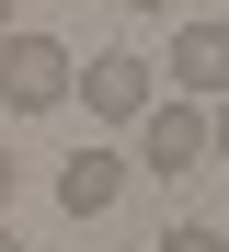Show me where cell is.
<instances>
[{"mask_svg": "<svg viewBox=\"0 0 229 252\" xmlns=\"http://www.w3.org/2000/svg\"><path fill=\"white\" fill-rule=\"evenodd\" d=\"M69 80H80V58L58 46V34H34V23L0 34V103H12V115H58Z\"/></svg>", "mask_w": 229, "mask_h": 252, "instance_id": "cell-1", "label": "cell"}, {"mask_svg": "<svg viewBox=\"0 0 229 252\" xmlns=\"http://www.w3.org/2000/svg\"><path fill=\"white\" fill-rule=\"evenodd\" d=\"M69 103H92V126H137L161 103V58H137V46H103L80 80H69Z\"/></svg>", "mask_w": 229, "mask_h": 252, "instance_id": "cell-2", "label": "cell"}, {"mask_svg": "<svg viewBox=\"0 0 229 252\" xmlns=\"http://www.w3.org/2000/svg\"><path fill=\"white\" fill-rule=\"evenodd\" d=\"M195 160H206V103H149V115H137V160H126V172H161V184H183V172H195Z\"/></svg>", "mask_w": 229, "mask_h": 252, "instance_id": "cell-3", "label": "cell"}, {"mask_svg": "<svg viewBox=\"0 0 229 252\" xmlns=\"http://www.w3.org/2000/svg\"><path fill=\"white\" fill-rule=\"evenodd\" d=\"M161 92H172V103H218V92H229V23H183V34H172Z\"/></svg>", "mask_w": 229, "mask_h": 252, "instance_id": "cell-4", "label": "cell"}, {"mask_svg": "<svg viewBox=\"0 0 229 252\" xmlns=\"http://www.w3.org/2000/svg\"><path fill=\"white\" fill-rule=\"evenodd\" d=\"M115 195H126V149H103V138H92L80 160H58V206H69V218H103Z\"/></svg>", "mask_w": 229, "mask_h": 252, "instance_id": "cell-5", "label": "cell"}, {"mask_svg": "<svg viewBox=\"0 0 229 252\" xmlns=\"http://www.w3.org/2000/svg\"><path fill=\"white\" fill-rule=\"evenodd\" d=\"M149 252H229V241H218V229H206V218H172V229H161V241H149Z\"/></svg>", "mask_w": 229, "mask_h": 252, "instance_id": "cell-6", "label": "cell"}, {"mask_svg": "<svg viewBox=\"0 0 229 252\" xmlns=\"http://www.w3.org/2000/svg\"><path fill=\"white\" fill-rule=\"evenodd\" d=\"M206 160H229V92L206 103Z\"/></svg>", "mask_w": 229, "mask_h": 252, "instance_id": "cell-7", "label": "cell"}, {"mask_svg": "<svg viewBox=\"0 0 229 252\" xmlns=\"http://www.w3.org/2000/svg\"><path fill=\"white\" fill-rule=\"evenodd\" d=\"M12 195H23V160H12V149H0V218H12Z\"/></svg>", "mask_w": 229, "mask_h": 252, "instance_id": "cell-8", "label": "cell"}, {"mask_svg": "<svg viewBox=\"0 0 229 252\" xmlns=\"http://www.w3.org/2000/svg\"><path fill=\"white\" fill-rule=\"evenodd\" d=\"M126 12H183V0H126Z\"/></svg>", "mask_w": 229, "mask_h": 252, "instance_id": "cell-9", "label": "cell"}, {"mask_svg": "<svg viewBox=\"0 0 229 252\" xmlns=\"http://www.w3.org/2000/svg\"><path fill=\"white\" fill-rule=\"evenodd\" d=\"M0 252H23V241H12V218H0Z\"/></svg>", "mask_w": 229, "mask_h": 252, "instance_id": "cell-10", "label": "cell"}, {"mask_svg": "<svg viewBox=\"0 0 229 252\" xmlns=\"http://www.w3.org/2000/svg\"><path fill=\"white\" fill-rule=\"evenodd\" d=\"M0 34H12V0H0Z\"/></svg>", "mask_w": 229, "mask_h": 252, "instance_id": "cell-11", "label": "cell"}, {"mask_svg": "<svg viewBox=\"0 0 229 252\" xmlns=\"http://www.w3.org/2000/svg\"><path fill=\"white\" fill-rule=\"evenodd\" d=\"M218 23H229V12H218Z\"/></svg>", "mask_w": 229, "mask_h": 252, "instance_id": "cell-12", "label": "cell"}]
</instances>
